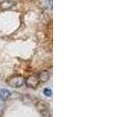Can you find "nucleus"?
<instances>
[{"instance_id": "nucleus-6", "label": "nucleus", "mask_w": 125, "mask_h": 117, "mask_svg": "<svg viewBox=\"0 0 125 117\" xmlns=\"http://www.w3.org/2000/svg\"><path fill=\"white\" fill-rule=\"evenodd\" d=\"M43 93H44V95H46L47 97H50L51 95H52V91H51V90L49 89V88L44 89V91H43Z\"/></svg>"}, {"instance_id": "nucleus-3", "label": "nucleus", "mask_w": 125, "mask_h": 117, "mask_svg": "<svg viewBox=\"0 0 125 117\" xmlns=\"http://www.w3.org/2000/svg\"><path fill=\"white\" fill-rule=\"evenodd\" d=\"M16 2L13 0H5L0 3V9L2 10H10L15 6Z\"/></svg>"}, {"instance_id": "nucleus-5", "label": "nucleus", "mask_w": 125, "mask_h": 117, "mask_svg": "<svg viewBox=\"0 0 125 117\" xmlns=\"http://www.w3.org/2000/svg\"><path fill=\"white\" fill-rule=\"evenodd\" d=\"M39 80H42V82H45L49 80V73L47 72V71H43L42 73H40V75L38 77Z\"/></svg>"}, {"instance_id": "nucleus-2", "label": "nucleus", "mask_w": 125, "mask_h": 117, "mask_svg": "<svg viewBox=\"0 0 125 117\" xmlns=\"http://www.w3.org/2000/svg\"><path fill=\"white\" fill-rule=\"evenodd\" d=\"M38 80H39V78L36 76H32V77H30L27 80L26 83L27 85L28 86L29 88H36L38 84Z\"/></svg>"}, {"instance_id": "nucleus-4", "label": "nucleus", "mask_w": 125, "mask_h": 117, "mask_svg": "<svg viewBox=\"0 0 125 117\" xmlns=\"http://www.w3.org/2000/svg\"><path fill=\"white\" fill-rule=\"evenodd\" d=\"M10 96V92L6 89H2L0 91V98L2 101H6Z\"/></svg>"}, {"instance_id": "nucleus-1", "label": "nucleus", "mask_w": 125, "mask_h": 117, "mask_svg": "<svg viewBox=\"0 0 125 117\" xmlns=\"http://www.w3.org/2000/svg\"><path fill=\"white\" fill-rule=\"evenodd\" d=\"M23 82H24V80H23V78L22 77L16 76V77L10 78V79L8 80V84L13 88H19V87H21L23 84Z\"/></svg>"}]
</instances>
